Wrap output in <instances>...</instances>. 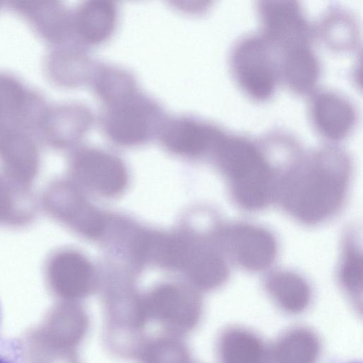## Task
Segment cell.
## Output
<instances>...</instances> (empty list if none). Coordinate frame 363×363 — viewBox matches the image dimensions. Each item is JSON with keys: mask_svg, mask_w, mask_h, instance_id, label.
Returning <instances> with one entry per match:
<instances>
[{"mask_svg": "<svg viewBox=\"0 0 363 363\" xmlns=\"http://www.w3.org/2000/svg\"><path fill=\"white\" fill-rule=\"evenodd\" d=\"M96 125V114L86 104L64 101L45 107L35 127L49 143L66 147L79 143Z\"/></svg>", "mask_w": 363, "mask_h": 363, "instance_id": "30bf717a", "label": "cell"}, {"mask_svg": "<svg viewBox=\"0 0 363 363\" xmlns=\"http://www.w3.org/2000/svg\"><path fill=\"white\" fill-rule=\"evenodd\" d=\"M307 99L310 124L325 143L340 145L354 131L358 121L357 109L345 94L319 88Z\"/></svg>", "mask_w": 363, "mask_h": 363, "instance_id": "9c48e42d", "label": "cell"}, {"mask_svg": "<svg viewBox=\"0 0 363 363\" xmlns=\"http://www.w3.org/2000/svg\"><path fill=\"white\" fill-rule=\"evenodd\" d=\"M228 68L239 90L255 102H266L280 85L277 52L259 33L245 34L232 45Z\"/></svg>", "mask_w": 363, "mask_h": 363, "instance_id": "3957f363", "label": "cell"}, {"mask_svg": "<svg viewBox=\"0 0 363 363\" xmlns=\"http://www.w3.org/2000/svg\"><path fill=\"white\" fill-rule=\"evenodd\" d=\"M226 131L220 125L199 117L167 115L156 138L172 153L192 158H210Z\"/></svg>", "mask_w": 363, "mask_h": 363, "instance_id": "ba28073f", "label": "cell"}, {"mask_svg": "<svg viewBox=\"0 0 363 363\" xmlns=\"http://www.w3.org/2000/svg\"><path fill=\"white\" fill-rule=\"evenodd\" d=\"M134 359L137 363H191L194 361L182 337L162 333L148 335Z\"/></svg>", "mask_w": 363, "mask_h": 363, "instance_id": "603a6c76", "label": "cell"}, {"mask_svg": "<svg viewBox=\"0 0 363 363\" xmlns=\"http://www.w3.org/2000/svg\"><path fill=\"white\" fill-rule=\"evenodd\" d=\"M171 4L177 11L189 15H202L212 7L208 1H173Z\"/></svg>", "mask_w": 363, "mask_h": 363, "instance_id": "cb8c5ba5", "label": "cell"}, {"mask_svg": "<svg viewBox=\"0 0 363 363\" xmlns=\"http://www.w3.org/2000/svg\"><path fill=\"white\" fill-rule=\"evenodd\" d=\"M264 275V291L280 311L298 315L310 306L313 291L304 276L292 269L274 268Z\"/></svg>", "mask_w": 363, "mask_h": 363, "instance_id": "e0dca14e", "label": "cell"}, {"mask_svg": "<svg viewBox=\"0 0 363 363\" xmlns=\"http://www.w3.org/2000/svg\"><path fill=\"white\" fill-rule=\"evenodd\" d=\"M352 174L350 154L338 144L325 143L306 152L286 174L276 203L299 224H323L345 206Z\"/></svg>", "mask_w": 363, "mask_h": 363, "instance_id": "6da1fadb", "label": "cell"}, {"mask_svg": "<svg viewBox=\"0 0 363 363\" xmlns=\"http://www.w3.org/2000/svg\"><path fill=\"white\" fill-rule=\"evenodd\" d=\"M76 170L84 184L102 196H114L125 188L127 172L115 154L95 147L79 148L74 157Z\"/></svg>", "mask_w": 363, "mask_h": 363, "instance_id": "8fae6325", "label": "cell"}, {"mask_svg": "<svg viewBox=\"0 0 363 363\" xmlns=\"http://www.w3.org/2000/svg\"><path fill=\"white\" fill-rule=\"evenodd\" d=\"M147 325L155 323L162 334L182 337L199 325L203 312L198 290L178 284H162L140 296Z\"/></svg>", "mask_w": 363, "mask_h": 363, "instance_id": "5b68a950", "label": "cell"}, {"mask_svg": "<svg viewBox=\"0 0 363 363\" xmlns=\"http://www.w3.org/2000/svg\"><path fill=\"white\" fill-rule=\"evenodd\" d=\"M191 363H197V362H196L194 360Z\"/></svg>", "mask_w": 363, "mask_h": 363, "instance_id": "4316f807", "label": "cell"}, {"mask_svg": "<svg viewBox=\"0 0 363 363\" xmlns=\"http://www.w3.org/2000/svg\"><path fill=\"white\" fill-rule=\"evenodd\" d=\"M89 86L101 106L117 102L141 91L131 72L113 64L97 63Z\"/></svg>", "mask_w": 363, "mask_h": 363, "instance_id": "7402d4cb", "label": "cell"}, {"mask_svg": "<svg viewBox=\"0 0 363 363\" xmlns=\"http://www.w3.org/2000/svg\"><path fill=\"white\" fill-rule=\"evenodd\" d=\"M73 38L89 48L102 45L115 34L120 20V9L113 1L86 0L73 11Z\"/></svg>", "mask_w": 363, "mask_h": 363, "instance_id": "7c38bea8", "label": "cell"}, {"mask_svg": "<svg viewBox=\"0 0 363 363\" xmlns=\"http://www.w3.org/2000/svg\"><path fill=\"white\" fill-rule=\"evenodd\" d=\"M184 267L194 288L202 291L223 286L228 280L232 267L218 233L212 240L191 246Z\"/></svg>", "mask_w": 363, "mask_h": 363, "instance_id": "9a60e30c", "label": "cell"}, {"mask_svg": "<svg viewBox=\"0 0 363 363\" xmlns=\"http://www.w3.org/2000/svg\"><path fill=\"white\" fill-rule=\"evenodd\" d=\"M96 65L87 48L69 41L55 45L47 55L44 67L55 85L75 89L89 85Z\"/></svg>", "mask_w": 363, "mask_h": 363, "instance_id": "4fadbf2b", "label": "cell"}, {"mask_svg": "<svg viewBox=\"0 0 363 363\" xmlns=\"http://www.w3.org/2000/svg\"><path fill=\"white\" fill-rule=\"evenodd\" d=\"M278 62L280 85L292 94L308 98L319 89L322 67L313 45L281 51Z\"/></svg>", "mask_w": 363, "mask_h": 363, "instance_id": "5bb4252c", "label": "cell"}, {"mask_svg": "<svg viewBox=\"0 0 363 363\" xmlns=\"http://www.w3.org/2000/svg\"><path fill=\"white\" fill-rule=\"evenodd\" d=\"M255 13L258 33L277 53L296 46L313 45V24L299 1H258Z\"/></svg>", "mask_w": 363, "mask_h": 363, "instance_id": "52a82bcc", "label": "cell"}, {"mask_svg": "<svg viewBox=\"0 0 363 363\" xmlns=\"http://www.w3.org/2000/svg\"><path fill=\"white\" fill-rule=\"evenodd\" d=\"M218 237L231 266L252 274H266L274 268L279 245L267 227L246 220L231 221L219 225Z\"/></svg>", "mask_w": 363, "mask_h": 363, "instance_id": "8992f818", "label": "cell"}, {"mask_svg": "<svg viewBox=\"0 0 363 363\" xmlns=\"http://www.w3.org/2000/svg\"><path fill=\"white\" fill-rule=\"evenodd\" d=\"M210 158L226 181L234 204L246 212L277 203L284 173L258 138L226 131Z\"/></svg>", "mask_w": 363, "mask_h": 363, "instance_id": "7a4b0ae2", "label": "cell"}, {"mask_svg": "<svg viewBox=\"0 0 363 363\" xmlns=\"http://www.w3.org/2000/svg\"><path fill=\"white\" fill-rule=\"evenodd\" d=\"M321 349L320 339L314 330L296 326L269 347L270 363H318Z\"/></svg>", "mask_w": 363, "mask_h": 363, "instance_id": "44dd1931", "label": "cell"}, {"mask_svg": "<svg viewBox=\"0 0 363 363\" xmlns=\"http://www.w3.org/2000/svg\"><path fill=\"white\" fill-rule=\"evenodd\" d=\"M314 40L336 54H357L361 29L357 16L349 9L333 7L324 11L313 23Z\"/></svg>", "mask_w": 363, "mask_h": 363, "instance_id": "2e32d148", "label": "cell"}, {"mask_svg": "<svg viewBox=\"0 0 363 363\" xmlns=\"http://www.w3.org/2000/svg\"><path fill=\"white\" fill-rule=\"evenodd\" d=\"M166 116L160 104L141 90L128 98L101 106L96 114V125L112 143L135 147L156 138Z\"/></svg>", "mask_w": 363, "mask_h": 363, "instance_id": "277c9868", "label": "cell"}, {"mask_svg": "<svg viewBox=\"0 0 363 363\" xmlns=\"http://www.w3.org/2000/svg\"><path fill=\"white\" fill-rule=\"evenodd\" d=\"M351 79L354 85L357 87L361 88L362 86V55L361 52L358 55L352 66Z\"/></svg>", "mask_w": 363, "mask_h": 363, "instance_id": "d4e9b609", "label": "cell"}, {"mask_svg": "<svg viewBox=\"0 0 363 363\" xmlns=\"http://www.w3.org/2000/svg\"><path fill=\"white\" fill-rule=\"evenodd\" d=\"M218 363H270L269 347L254 331L230 326L218 335L216 343Z\"/></svg>", "mask_w": 363, "mask_h": 363, "instance_id": "d6986e66", "label": "cell"}, {"mask_svg": "<svg viewBox=\"0 0 363 363\" xmlns=\"http://www.w3.org/2000/svg\"><path fill=\"white\" fill-rule=\"evenodd\" d=\"M360 234L356 227L347 228L340 242L337 279L342 292L357 309L362 308L363 255Z\"/></svg>", "mask_w": 363, "mask_h": 363, "instance_id": "ffe728a7", "label": "cell"}, {"mask_svg": "<svg viewBox=\"0 0 363 363\" xmlns=\"http://www.w3.org/2000/svg\"><path fill=\"white\" fill-rule=\"evenodd\" d=\"M0 363H9L7 361H6L4 359L0 357Z\"/></svg>", "mask_w": 363, "mask_h": 363, "instance_id": "484cf974", "label": "cell"}, {"mask_svg": "<svg viewBox=\"0 0 363 363\" xmlns=\"http://www.w3.org/2000/svg\"><path fill=\"white\" fill-rule=\"evenodd\" d=\"M13 8L26 18L44 39L58 45L73 39L72 15L59 1H20Z\"/></svg>", "mask_w": 363, "mask_h": 363, "instance_id": "ac0fdd59", "label": "cell"}]
</instances>
